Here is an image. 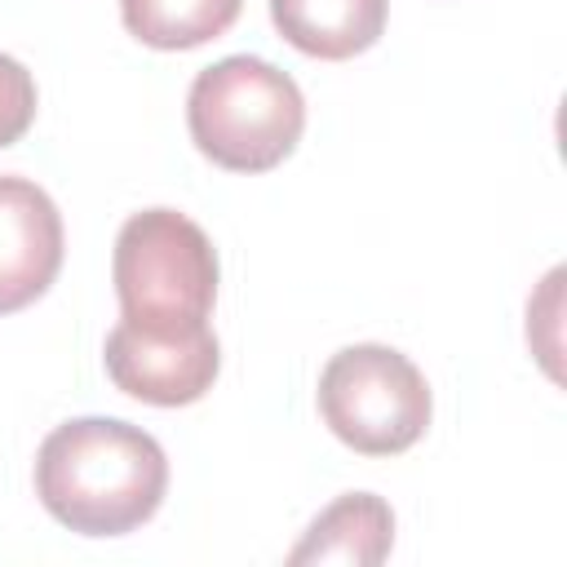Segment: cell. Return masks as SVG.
<instances>
[{
    "label": "cell",
    "instance_id": "1",
    "mask_svg": "<svg viewBox=\"0 0 567 567\" xmlns=\"http://www.w3.org/2000/svg\"><path fill=\"white\" fill-rule=\"evenodd\" d=\"M168 487L164 447L115 416L58 425L35 452L40 505L80 536H124L142 527Z\"/></svg>",
    "mask_w": 567,
    "mask_h": 567
},
{
    "label": "cell",
    "instance_id": "2",
    "mask_svg": "<svg viewBox=\"0 0 567 567\" xmlns=\"http://www.w3.org/2000/svg\"><path fill=\"white\" fill-rule=\"evenodd\" d=\"M186 128L217 168L266 173L301 142L306 97L288 71L235 53L195 75L186 93Z\"/></svg>",
    "mask_w": 567,
    "mask_h": 567
},
{
    "label": "cell",
    "instance_id": "3",
    "mask_svg": "<svg viewBox=\"0 0 567 567\" xmlns=\"http://www.w3.org/2000/svg\"><path fill=\"white\" fill-rule=\"evenodd\" d=\"M111 275L124 319L142 328L208 323L217 301L213 239L177 208L133 213L115 235Z\"/></svg>",
    "mask_w": 567,
    "mask_h": 567
},
{
    "label": "cell",
    "instance_id": "4",
    "mask_svg": "<svg viewBox=\"0 0 567 567\" xmlns=\"http://www.w3.org/2000/svg\"><path fill=\"white\" fill-rule=\"evenodd\" d=\"M430 412V385L403 350L377 341L346 346L319 372L323 425L363 456L408 452L425 434Z\"/></svg>",
    "mask_w": 567,
    "mask_h": 567
},
{
    "label": "cell",
    "instance_id": "5",
    "mask_svg": "<svg viewBox=\"0 0 567 567\" xmlns=\"http://www.w3.org/2000/svg\"><path fill=\"white\" fill-rule=\"evenodd\" d=\"M106 377L115 390L155 403V408H182L213 390L221 350L208 323L190 328H142L120 319L106 332Z\"/></svg>",
    "mask_w": 567,
    "mask_h": 567
},
{
    "label": "cell",
    "instance_id": "6",
    "mask_svg": "<svg viewBox=\"0 0 567 567\" xmlns=\"http://www.w3.org/2000/svg\"><path fill=\"white\" fill-rule=\"evenodd\" d=\"M62 270V213L27 177H0V315L49 292Z\"/></svg>",
    "mask_w": 567,
    "mask_h": 567
},
{
    "label": "cell",
    "instance_id": "7",
    "mask_svg": "<svg viewBox=\"0 0 567 567\" xmlns=\"http://www.w3.org/2000/svg\"><path fill=\"white\" fill-rule=\"evenodd\" d=\"M390 0H270L279 35L323 62H346L372 49L385 31Z\"/></svg>",
    "mask_w": 567,
    "mask_h": 567
},
{
    "label": "cell",
    "instance_id": "8",
    "mask_svg": "<svg viewBox=\"0 0 567 567\" xmlns=\"http://www.w3.org/2000/svg\"><path fill=\"white\" fill-rule=\"evenodd\" d=\"M394 545V514L372 492H346L337 496L292 545L288 563H354L372 567Z\"/></svg>",
    "mask_w": 567,
    "mask_h": 567
},
{
    "label": "cell",
    "instance_id": "9",
    "mask_svg": "<svg viewBox=\"0 0 567 567\" xmlns=\"http://www.w3.org/2000/svg\"><path fill=\"white\" fill-rule=\"evenodd\" d=\"M244 0H120L128 35L151 49H195L230 31Z\"/></svg>",
    "mask_w": 567,
    "mask_h": 567
},
{
    "label": "cell",
    "instance_id": "10",
    "mask_svg": "<svg viewBox=\"0 0 567 567\" xmlns=\"http://www.w3.org/2000/svg\"><path fill=\"white\" fill-rule=\"evenodd\" d=\"M35 120V80L31 71L0 53V146H13Z\"/></svg>",
    "mask_w": 567,
    "mask_h": 567
}]
</instances>
